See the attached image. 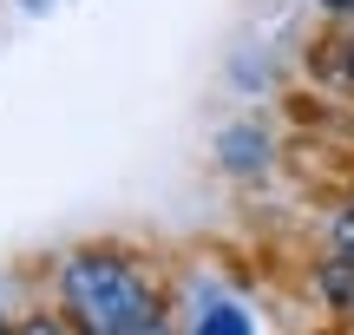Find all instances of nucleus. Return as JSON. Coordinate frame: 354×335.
Instances as JSON below:
<instances>
[{"label":"nucleus","instance_id":"7","mask_svg":"<svg viewBox=\"0 0 354 335\" xmlns=\"http://www.w3.org/2000/svg\"><path fill=\"white\" fill-rule=\"evenodd\" d=\"M328 7H354V0H328Z\"/></svg>","mask_w":354,"mask_h":335},{"label":"nucleus","instance_id":"6","mask_svg":"<svg viewBox=\"0 0 354 335\" xmlns=\"http://www.w3.org/2000/svg\"><path fill=\"white\" fill-rule=\"evenodd\" d=\"M342 244H348V250H354V217H342Z\"/></svg>","mask_w":354,"mask_h":335},{"label":"nucleus","instance_id":"1","mask_svg":"<svg viewBox=\"0 0 354 335\" xmlns=\"http://www.w3.org/2000/svg\"><path fill=\"white\" fill-rule=\"evenodd\" d=\"M66 302H73V316L86 323V335H165L158 329L151 289L112 257L66 263Z\"/></svg>","mask_w":354,"mask_h":335},{"label":"nucleus","instance_id":"2","mask_svg":"<svg viewBox=\"0 0 354 335\" xmlns=\"http://www.w3.org/2000/svg\"><path fill=\"white\" fill-rule=\"evenodd\" d=\"M223 158H230L236 171L263 165V138H256V132H223Z\"/></svg>","mask_w":354,"mask_h":335},{"label":"nucleus","instance_id":"5","mask_svg":"<svg viewBox=\"0 0 354 335\" xmlns=\"http://www.w3.org/2000/svg\"><path fill=\"white\" fill-rule=\"evenodd\" d=\"M20 335H66V329H59V323H46V316H39V323H26Z\"/></svg>","mask_w":354,"mask_h":335},{"label":"nucleus","instance_id":"4","mask_svg":"<svg viewBox=\"0 0 354 335\" xmlns=\"http://www.w3.org/2000/svg\"><path fill=\"white\" fill-rule=\"evenodd\" d=\"M190 335H250V316H236V309H210Z\"/></svg>","mask_w":354,"mask_h":335},{"label":"nucleus","instance_id":"3","mask_svg":"<svg viewBox=\"0 0 354 335\" xmlns=\"http://www.w3.org/2000/svg\"><path fill=\"white\" fill-rule=\"evenodd\" d=\"M322 283H328V296L354 316V263H328V270H322Z\"/></svg>","mask_w":354,"mask_h":335}]
</instances>
